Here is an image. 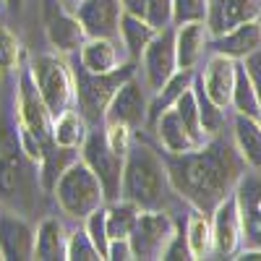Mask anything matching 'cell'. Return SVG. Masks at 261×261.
Returning <instances> with one entry per match:
<instances>
[{
	"instance_id": "cell-1",
	"label": "cell",
	"mask_w": 261,
	"mask_h": 261,
	"mask_svg": "<svg viewBox=\"0 0 261 261\" xmlns=\"http://www.w3.org/2000/svg\"><path fill=\"white\" fill-rule=\"evenodd\" d=\"M162 160L170 188L204 214H212L217 204L232 196L238 180L248 170L241 151L222 134L206 139L201 146L183 151V154L165 151Z\"/></svg>"
},
{
	"instance_id": "cell-2",
	"label": "cell",
	"mask_w": 261,
	"mask_h": 261,
	"mask_svg": "<svg viewBox=\"0 0 261 261\" xmlns=\"http://www.w3.org/2000/svg\"><path fill=\"white\" fill-rule=\"evenodd\" d=\"M170 180L162 154L144 144H130L123 160V180L120 199L134 201L139 209H160L167 196Z\"/></svg>"
},
{
	"instance_id": "cell-3",
	"label": "cell",
	"mask_w": 261,
	"mask_h": 261,
	"mask_svg": "<svg viewBox=\"0 0 261 261\" xmlns=\"http://www.w3.org/2000/svg\"><path fill=\"white\" fill-rule=\"evenodd\" d=\"M16 107H18V144H21V151H24L32 162H39L47 144H53V115L47 110V105L42 102L29 68L21 71Z\"/></svg>"
},
{
	"instance_id": "cell-4",
	"label": "cell",
	"mask_w": 261,
	"mask_h": 261,
	"mask_svg": "<svg viewBox=\"0 0 261 261\" xmlns=\"http://www.w3.org/2000/svg\"><path fill=\"white\" fill-rule=\"evenodd\" d=\"M71 73H73V102L79 105V113L84 115L86 123H102L115 89L125 79L136 76V60L123 63L120 68L110 73H89L79 63L76 68H71Z\"/></svg>"
},
{
	"instance_id": "cell-5",
	"label": "cell",
	"mask_w": 261,
	"mask_h": 261,
	"mask_svg": "<svg viewBox=\"0 0 261 261\" xmlns=\"http://www.w3.org/2000/svg\"><path fill=\"white\" fill-rule=\"evenodd\" d=\"M53 193L63 214H68L71 220H86L94 209L105 204L102 183L84 160H73L60 172V178L53 186Z\"/></svg>"
},
{
	"instance_id": "cell-6",
	"label": "cell",
	"mask_w": 261,
	"mask_h": 261,
	"mask_svg": "<svg viewBox=\"0 0 261 261\" xmlns=\"http://www.w3.org/2000/svg\"><path fill=\"white\" fill-rule=\"evenodd\" d=\"M32 79L37 84V92L42 102L47 105L53 118L65 113L73 105V73L60 55L55 53H42L29 63Z\"/></svg>"
},
{
	"instance_id": "cell-7",
	"label": "cell",
	"mask_w": 261,
	"mask_h": 261,
	"mask_svg": "<svg viewBox=\"0 0 261 261\" xmlns=\"http://www.w3.org/2000/svg\"><path fill=\"white\" fill-rule=\"evenodd\" d=\"M175 230L178 227L172 222V217L165 214L162 209H141L134 230L128 235L130 253H134V258H141V261L162 258Z\"/></svg>"
},
{
	"instance_id": "cell-8",
	"label": "cell",
	"mask_w": 261,
	"mask_h": 261,
	"mask_svg": "<svg viewBox=\"0 0 261 261\" xmlns=\"http://www.w3.org/2000/svg\"><path fill=\"white\" fill-rule=\"evenodd\" d=\"M141 71H144V86L149 94L160 92L167 84V79L178 71L175 60V27H162L149 39V45L141 53Z\"/></svg>"
},
{
	"instance_id": "cell-9",
	"label": "cell",
	"mask_w": 261,
	"mask_h": 261,
	"mask_svg": "<svg viewBox=\"0 0 261 261\" xmlns=\"http://www.w3.org/2000/svg\"><path fill=\"white\" fill-rule=\"evenodd\" d=\"M81 160L89 165V170L97 175L105 191V201L120 199V180H123V157L107 146L105 130H92L86 134L81 144Z\"/></svg>"
},
{
	"instance_id": "cell-10",
	"label": "cell",
	"mask_w": 261,
	"mask_h": 261,
	"mask_svg": "<svg viewBox=\"0 0 261 261\" xmlns=\"http://www.w3.org/2000/svg\"><path fill=\"white\" fill-rule=\"evenodd\" d=\"M232 196H235L238 217H241L243 246L261 248V172L246 170L243 178L238 180Z\"/></svg>"
},
{
	"instance_id": "cell-11",
	"label": "cell",
	"mask_w": 261,
	"mask_h": 261,
	"mask_svg": "<svg viewBox=\"0 0 261 261\" xmlns=\"http://www.w3.org/2000/svg\"><path fill=\"white\" fill-rule=\"evenodd\" d=\"M146 118H149V92L136 76H130L115 89L102 123H123L130 130H136L146 125Z\"/></svg>"
},
{
	"instance_id": "cell-12",
	"label": "cell",
	"mask_w": 261,
	"mask_h": 261,
	"mask_svg": "<svg viewBox=\"0 0 261 261\" xmlns=\"http://www.w3.org/2000/svg\"><path fill=\"white\" fill-rule=\"evenodd\" d=\"M235 68H238V60L220 55V53H212L204 63V68L196 73V81L201 84L204 94L217 105L227 110L230 99H232V86H235Z\"/></svg>"
},
{
	"instance_id": "cell-13",
	"label": "cell",
	"mask_w": 261,
	"mask_h": 261,
	"mask_svg": "<svg viewBox=\"0 0 261 261\" xmlns=\"http://www.w3.org/2000/svg\"><path fill=\"white\" fill-rule=\"evenodd\" d=\"M209 222H212L214 253L232 258L243 246V230H241V217H238V206H235V196H227L225 201H220L212 209Z\"/></svg>"
},
{
	"instance_id": "cell-14",
	"label": "cell",
	"mask_w": 261,
	"mask_h": 261,
	"mask_svg": "<svg viewBox=\"0 0 261 261\" xmlns=\"http://www.w3.org/2000/svg\"><path fill=\"white\" fill-rule=\"evenodd\" d=\"M120 0H81V6L73 11L79 24L84 27L86 39L94 37H118V24H120Z\"/></svg>"
},
{
	"instance_id": "cell-15",
	"label": "cell",
	"mask_w": 261,
	"mask_h": 261,
	"mask_svg": "<svg viewBox=\"0 0 261 261\" xmlns=\"http://www.w3.org/2000/svg\"><path fill=\"white\" fill-rule=\"evenodd\" d=\"M261 16V0H209L206 29L209 37H220L235 27Z\"/></svg>"
},
{
	"instance_id": "cell-16",
	"label": "cell",
	"mask_w": 261,
	"mask_h": 261,
	"mask_svg": "<svg viewBox=\"0 0 261 261\" xmlns=\"http://www.w3.org/2000/svg\"><path fill=\"white\" fill-rule=\"evenodd\" d=\"M261 50V24L256 21H246V24L235 27L220 37H209V53H220L232 60H246L251 53Z\"/></svg>"
},
{
	"instance_id": "cell-17",
	"label": "cell",
	"mask_w": 261,
	"mask_h": 261,
	"mask_svg": "<svg viewBox=\"0 0 261 261\" xmlns=\"http://www.w3.org/2000/svg\"><path fill=\"white\" fill-rule=\"evenodd\" d=\"M0 258H34V230L11 212L0 214Z\"/></svg>"
},
{
	"instance_id": "cell-18",
	"label": "cell",
	"mask_w": 261,
	"mask_h": 261,
	"mask_svg": "<svg viewBox=\"0 0 261 261\" xmlns=\"http://www.w3.org/2000/svg\"><path fill=\"white\" fill-rule=\"evenodd\" d=\"M209 50V29L206 21H188L175 27V60L178 68L196 71L204 53Z\"/></svg>"
},
{
	"instance_id": "cell-19",
	"label": "cell",
	"mask_w": 261,
	"mask_h": 261,
	"mask_svg": "<svg viewBox=\"0 0 261 261\" xmlns=\"http://www.w3.org/2000/svg\"><path fill=\"white\" fill-rule=\"evenodd\" d=\"M79 63L89 73H110L125 63L123 60V45L118 42V37L115 39H107V37L86 39L79 50Z\"/></svg>"
},
{
	"instance_id": "cell-20",
	"label": "cell",
	"mask_w": 261,
	"mask_h": 261,
	"mask_svg": "<svg viewBox=\"0 0 261 261\" xmlns=\"http://www.w3.org/2000/svg\"><path fill=\"white\" fill-rule=\"evenodd\" d=\"M47 42L50 47H55L58 55H71V53H79L81 45L86 42V34H84V27L79 24V18L68 11H58L47 18Z\"/></svg>"
},
{
	"instance_id": "cell-21",
	"label": "cell",
	"mask_w": 261,
	"mask_h": 261,
	"mask_svg": "<svg viewBox=\"0 0 261 261\" xmlns=\"http://www.w3.org/2000/svg\"><path fill=\"white\" fill-rule=\"evenodd\" d=\"M232 144L241 151L248 170L261 172V123L258 118L235 113L232 115Z\"/></svg>"
},
{
	"instance_id": "cell-22",
	"label": "cell",
	"mask_w": 261,
	"mask_h": 261,
	"mask_svg": "<svg viewBox=\"0 0 261 261\" xmlns=\"http://www.w3.org/2000/svg\"><path fill=\"white\" fill-rule=\"evenodd\" d=\"M154 130H157V139H160V144H162V149L167 151V154H183V151H191V149L199 146L186 130L183 120L178 118L175 107H167L165 113L157 115Z\"/></svg>"
},
{
	"instance_id": "cell-23",
	"label": "cell",
	"mask_w": 261,
	"mask_h": 261,
	"mask_svg": "<svg viewBox=\"0 0 261 261\" xmlns=\"http://www.w3.org/2000/svg\"><path fill=\"white\" fill-rule=\"evenodd\" d=\"M154 27L149 24L144 16H134V13H120V24H118V37H120V45L128 53L130 60H139L144 47L149 45V39L154 37Z\"/></svg>"
},
{
	"instance_id": "cell-24",
	"label": "cell",
	"mask_w": 261,
	"mask_h": 261,
	"mask_svg": "<svg viewBox=\"0 0 261 261\" xmlns=\"http://www.w3.org/2000/svg\"><path fill=\"white\" fill-rule=\"evenodd\" d=\"M86 120L79 110H65L58 118H53V146L60 149H81L84 139H86Z\"/></svg>"
},
{
	"instance_id": "cell-25",
	"label": "cell",
	"mask_w": 261,
	"mask_h": 261,
	"mask_svg": "<svg viewBox=\"0 0 261 261\" xmlns=\"http://www.w3.org/2000/svg\"><path fill=\"white\" fill-rule=\"evenodd\" d=\"M34 258L50 261V258H65V227L55 217L42 220V225L34 232Z\"/></svg>"
},
{
	"instance_id": "cell-26",
	"label": "cell",
	"mask_w": 261,
	"mask_h": 261,
	"mask_svg": "<svg viewBox=\"0 0 261 261\" xmlns=\"http://www.w3.org/2000/svg\"><path fill=\"white\" fill-rule=\"evenodd\" d=\"M186 243H188V253L191 258L201 261L209 258L214 253V243H212V222H209V214L193 209L188 222H186Z\"/></svg>"
},
{
	"instance_id": "cell-27",
	"label": "cell",
	"mask_w": 261,
	"mask_h": 261,
	"mask_svg": "<svg viewBox=\"0 0 261 261\" xmlns=\"http://www.w3.org/2000/svg\"><path fill=\"white\" fill-rule=\"evenodd\" d=\"M193 73H196V71H183V68H178L175 73H172V76L167 79V84L162 86L160 92L151 94V99H149V118H146V123H154L160 113H165L167 107L175 105V99L188 89L191 84H193Z\"/></svg>"
},
{
	"instance_id": "cell-28",
	"label": "cell",
	"mask_w": 261,
	"mask_h": 261,
	"mask_svg": "<svg viewBox=\"0 0 261 261\" xmlns=\"http://www.w3.org/2000/svg\"><path fill=\"white\" fill-rule=\"evenodd\" d=\"M230 107L235 113H243L251 118H258V99H256V86L246 71L243 60H238V68H235V86H232V99Z\"/></svg>"
},
{
	"instance_id": "cell-29",
	"label": "cell",
	"mask_w": 261,
	"mask_h": 261,
	"mask_svg": "<svg viewBox=\"0 0 261 261\" xmlns=\"http://www.w3.org/2000/svg\"><path fill=\"white\" fill-rule=\"evenodd\" d=\"M139 206L128 199H115L107 204V235L113 238H128L139 220Z\"/></svg>"
},
{
	"instance_id": "cell-30",
	"label": "cell",
	"mask_w": 261,
	"mask_h": 261,
	"mask_svg": "<svg viewBox=\"0 0 261 261\" xmlns=\"http://www.w3.org/2000/svg\"><path fill=\"white\" fill-rule=\"evenodd\" d=\"M191 86H193V94H196V105H199V118H201V128H204L206 139L220 136L222 130H225V123H227L225 110H222V107H217V105L204 94L201 84L196 81V73H193V84H191Z\"/></svg>"
},
{
	"instance_id": "cell-31",
	"label": "cell",
	"mask_w": 261,
	"mask_h": 261,
	"mask_svg": "<svg viewBox=\"0 0 261 261\" xmlns=\"http://www.w3.org/2000/svg\"><path fill=\"white\" fill-rule=\"evenodd\" d=\"M175 113H178V118L183 120V125H186V130L191 134V139L196 141V144H204L206 141V134H204V128H201V118H199V105H196V94H193V86H188V89L175 99Z\"/></svg>"
},
{
	"instance_id": "cell-32",
	"label": "cell",
	"mask_w": 261,
	"mask_h": 261,
	"mask_svg": "<svg viewBox=\"0 0 261 261\" xmlns=\"http://www.w3.org/2000/svg\"><path fill=\"white\" fill-rule=\"evenodd\" d=\"M65 258L71 261H99V251L92 243V238L86 235V230H76L65 238Z\"/></svg>"
},
{
	"instance_id": "cell-33",
	"label": "cell",
	"mask_w": 261,
	"mask_h": 261,
	"mask_svg": "<svg viewBox=\"0 0 261 261\" xmlns=\"http://www.w3.org/2000/svg\"><path fill=\"white\" fill-rule=\"evenodd\" d=\"M84 222H86L84 230H86V235L92 238V243L97 246L99 256L107 258V246H110V235H107V206L102 204L99 209H94Z\"/></svg>"
},
{
	"instance_id": "cell-34",
	"label": "cell",
	"mask_w": 261,
	"mask_h": 261,
	"mask_svg": "<svg viewBox=\"0 0 261 261\" xmlns=\"http://www.w3.org/2000/svg\"><path fill=\"white\" fill-rule=\"evenodd\" d=\"M209 0H172V27L188 21H206Z\"/></svg>"
},
{
	"instance_id": "cell-35",
	"label": "cell",
	"mask_w": 261,
	"mask_h": 261,
	"mask_svg": "<svg viewBox=\"0 0 261 261\" xmlns=\"http://www.w3.org/2000/svg\"><path fill=\"white\" fill-rule=\"evenodd\" d=\"M21 58V45H18V37L8 29V27H0V76L11 73Z\"/></svg>"
},
{
	"instance_id": "cell-36",
	"label": "cell",
	"mask_w": 261,
	"mask_h": 261,
	"mask_svg": "<svg viewBox=\"0 0 261 261\" xmlns=\"http://www.w3.org/2000/svg\"><path fill=\"white\" fill-rule=\"evenodd\" d=\"M130 134H134V130H130L128 125H123V123H105V141L123 160H125L128 149H130Z\"/></svg>"
},
{
	"instance_id": "cell-37",
	"label": "cell",
	"mask_w": 261,
	"mask_h": 261,
	"mask_svg": "<svg viewBox=\"0 0 261 261\" xmlns=\"http://www.w3.org/2000/svg\"><path fill=\"white\" fill-rule=\"evenodd\" d=\"M146 21L154 29L172 24V0H146Z\"/></svg>"
},
{
	"instance_id": "cell-38",
	"label": "cell",
	"mask_w": 261,
	"mask_h": 261,
	"mask_svg": "<svg viewBox=\"0 0 261 261\" xmlns=\"http://www.w3.org/2000/svg\"><path fill=\"white\" fill-rule=\"evenodd\" d=\"M243 65H246V71H248V76H251L253 86H256V99H258V123H261V50L251 53V55L243 60Z\"/></svg>"
},
{
	"instance_id": "cell-39",
	"label": "cell",
	"mask_w": 261,
	"mask_h": 261,
	"mask_svg": "<svg viewBox=\"0 0 261 261\" xmlns=\"http://www.w3.org/2000/svg\"><path fill=\"white\" fill-rule=\"evenodd\" d=\"M162 258H191L188 243H186V232L175 230V235H172V241H170V246H167V251H165Z\"/></svg>"
},
{
	"instance_id": "cell-40",
	"label": "cell",
	"mask_w": 261,
	"mask_h": 261,
	"mask_svg": "<svg viewBox=\"0 0 261 261\" xmlns=\"http://www.w3.org/2000/svg\"><path fill=\"white\" fill-rule=\"evenodd\" d=\"M107 258H113V261H128V258H134L128 238H113L110 246H107Z\"/></svg>"
},
{
	"instance_id": "cell-41",
	"label": "cell",
	"mask_w": 261,
	"mask_h": 261,
	"mask_svg": "<svg viewBox=\"0 0 261 261\" xmlns=\"http://www.w3.org/2000/svg\"><path fill=\"white\" fill-rule=\"evenodd\" d=\"M120 8L125 13H134V16H144L146 18V0H120Z\"/></svg>"
},
{
	"instance_id": "cell-42",
	"label": "cell",
	"mask_w": 261,
	"mask_h": 261,
	"mask_svg": "<svg viewBox=\"0 0 261 261\" xmlns=\"http://www.w3.org/2000/svg\"><path fill=\"white\" fill-rule=\"evenodd\" d=\"M232 258H238V261H261V248H243L241 253H235Z\"/></svg>"
},
{
	"instance_id": "cell-43",
	"label": "cell",
	"mask_w": 261,
	"mask_h": 261,
	"mask_svg": "<svg viewBox=\"0 0 261 261\" xmlns=\"http://www.w3.org/2000/svg\"><path fill=\"white\" fill-rule=\"evenodd\" d=\"M55 3L63 8V11H68V13H73L79 6H81V0H55Z\"/></svg>"
},
{
	"instance_id": "cell-44",
	"label": "cell",
	"mask_w": 261,
	"mask_h": 261,
	"mask_svg": "<svg viewBox=\"0 0 261 261\" xmlns=\"http://www.w3.org/2000/svg\"><path fill=\"white\" fill-rule=\"evenodd\" d=\"M6 3H11V6H21V0H6Z\"/></svg>"
},
{
	"instance_id": "cell-45",
	"label": "cell",
	"mask_w": 261,
	"mask_h": 261,
	"mask_svg": "<svg viewBox=\"0 0 261 261\" xmlns=\"http://www.w3.org/2000/svg\"><path fill=\"white\" fill-rule=\"evenodd\" d=\"M3 6H6V0H0V8H3Z\"/></svg>"
},
{
	"instance_id": "cell-46",
	"label": "cell",
	"mask_w": 261,
	"mask_h": 261,
	"mask_svg": "<svg viewBox=\"0 0 261 261\" xmlns=\"http://www.w3.org/2000/svg\"><path fill=\"white\" fill-rule=\"evenodd\" d=\"M258 24H261V16H258Z\"/></svg>"
}]
</instances>
